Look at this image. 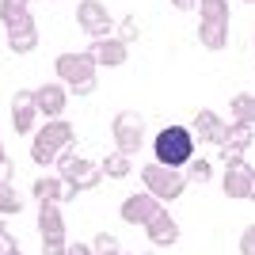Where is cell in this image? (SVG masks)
Segmentation results:
<instances>
[{
	"label": "cell",
	"mask_w": 255,
	"mask_h": 255,
	"mask_svg": "<svg viewBox=\"0 0 255 255\" xmlns=\"http://www.w3.org/2000/svg\"><path fill=\"white\" fill-rule=\"evenodd\" d=\"M34 96V107H38V115L46 118H65V103H69V88L61 80H50V84H38L31 92Z\"/></svg>",
	"instance_id": "12"
},
{
	"label": "cell",
	"mask_w": 255,
	"mask_h": 255,
	"mask_svg": "<svg viewBox=\"0 0 255 255\" xmlns=\"http://www.w3.org/2000/svg\"><path fill=\"white\" fill-rule=\"evenodd\" d=\"M99 65L92 61V53L80 50V53H57V61H53V73H57V80H61L73 96H92L99 88V76H96Z\"/></svg>",
	"instance_id": "2"
},
{
	"label": "cell",
	"mask_w": 255,
	"mask_h": 255,
	"mask_svg": "<svg viewBox=\"0 0 255 255\" xmlns=\"http://www.w3.org/2000/svg\"><path fill=\"white\" fill-rule=\"evenodd\" d=\"M248 202H255V168H252V179H248Z\"/></svg>",
	"instance_id": "33"
},
{
	"label": "cell",
	"mask_w": 255,
	"mask_h": 255,
	"mask_svg": "<svg viewBox=\"0 0 255 255\" xmlns=\"http://www.w3.org/2000/svg\"><path fill=\"white\" fill-rule=\"evenodd\" d=\"M4 255H23V252H19V248H8V252H4Z\"/></svg>",
	"instance_id": "34"
},
{
	"label": "cell",
	"mask_w": 255,
	"mask_h": 255,
	"mask_svg": "<svg viewBox=\"0 0 255 255\" xmlns=\"http://www.w3.org/2000/svg\"><path fill=\"white\" fill-rule=\"evenodd\" d=\"M171 4H175L179 11H194V8H198V0H171Z\"/></svg>",
	"instance_id": "32"
},
{
	"label": "cell",
	"mask_w": 255,
	"mask_h": 255,
	"mask_svg": "<svg viewBox=\"0 0 255 255\" xmlns=\"http://www.w3.org/2000/svg\"><path fill=\"white\" fill-rule=\"evenodd\" d=\"M118 255H126V252H118Z\"/></svg>",
	"instance_id": "37"
},
{
	"label": "cell",
	"mask_w": 255,
	"mask_h": 255,
	"mask_svg": "<svg viewBox=\"0 0 255 255\" xmlns=\"http://www.w3.org/2000/svg\"><path fill=\"white\" fill-rule=\"evenodd\" d=\"M198 42L206 46V50H225L229 46V23H206V19H198Z\"/></svg>",
	"instance_id": "17"
},
{
	"label": "cell",
	"mask_w": 255,
	"mask_h": 255,
	"mask_svg": "<svg viewBox=\"0 0 255 255\" xmlns=\"http://www.w3.org/2000/svg\"><path fill=\"white\" fill-rule=\"evenodd\" d=\"M53 4H57V0H53Z\"/></svg>",
	"instance_id": "38"
},
{
	"label": "cell",
	"mask_w": 255,
	"mask_h": 255,
	"mask_svg": "<svg viewBox=\"0 0 255 255\" xmlns=\"http://www.w3.org/2000/svg\"><path fill=\"white\" fill-rule=\"evenodd\" d=\"M23 19H31V0H0V23H4V31L23 23Z\"/></svg>",
	"instance_id": "19"
},
{
	"label": "cell",
	"mask_w": 255,
	"mask_h": 255,
	"mask_svg": "<svg viewBox=\"0 0 255 255\" xmlns=\"http://www.w3.org/2000/svg\"><path fill=\"white\" fill-rule=\"evenodd\" d=\"M92 252H96V255H118V252H122V244H118L111 233H99L96 240H92Z\"/></svg>",
	"instance_id": "26"
},
{
	"label": "cell",
	"mask_w": 255,
	"mask_h": 255,
	"mask_svg": "<svg viewBox=\"0 0 255 255\" xmlns=\"http://www.w3.org/2000/svg\"><path fill=\"white\" fill-rule=\"evenodd\" d=\"M8 50L15 53V57L38 50V27H34V15H31V19H23V23H15V27H8Z\"/></svg>",
	"instance_id": "14"
},
{
	"label": "cell",
	"mask_w": 255,
	"mask_h": 255,
	"mask_svg": "<svg viewBox=\"0 0 255 255\" xmlns=\"http://www.w3.org/2000/svg\"><path fill=\"white\" fill-rule=\"evenodd\" d=\"M65 255H96V252H92V244H69Z\"/></svg>",
	"instance_id": "31"
},
{
	"label": "cell",
	"mask_w": 255,
	"mask_h": 255,
	"mask_svg": "<svg viewBox=\"0 0 255 255\" xmlns=\"http://www.w3.org/2000/svg\"><path fill=\"white\" fill-rule=\"evenodd\" d=\"M11 126L23 137H34V129H38V107H34V96L27 88H19L11 96Z\"/></svg>",
	"instance_id": "11"
},
{
	"label": "cell",
	"mask_w": 255,
	"mask_h": 255,
	"mask_svg": "<svg viewBox=\"0 0 255 255\" xmlns=\"http://www.w3.org/2000/svg\"><path fill=\"white\" fill-rule=\"evenodd\" d=\"M23 213V194L11 183H0V217H15Z\"/></svg>",
	"instance_id": "22"
},
{
	"label": "cell",
	"mask_w": 255,
	"mask_h": 255,
	"mask_svg": "<svg viewBox=\"0 0 255 255\" xmlns=\"http://www.w3.org/2000/svg\"><path fill=\"white\" fill-rule=\"evenodd\" d=\"M240 255H255V225H248L240 233Z\"/></svg>",
	"instance_id": "30"
},
{
	"label": "cell",
	"mask_w": 255,
	"mask_h": 255,
	"mask_svg": "<svg viewBox=\"0 0 255 255\" xmlns=\"http://www.w3.org/2000/svg\"><path fill=\"white\" fill-rule=\"evenodd\" d=\"M164 202H156L149 191H137V194H129V198H122V206H118V217L126 225H145L152 217V213L160 210Z\"/></svg>",
	"instance_id": "13"
},
{
	"label": "cell",
	"mask_w": 255,
	"mask_h": 255,
	"mask_svg": "<svg viewBox=\"0 0 255 255\" xmlns=\"http://www.w3.org/2000/svg\"><path fill=\"white\" fill-rule=\"evenodd\" d=\"M252 122H240V118H233V122H229V145H233V149H252V141H255V133H252Z\"/></svg>",
	"instance_id": "21"
},
{
	"label": "cell",
	"mask_w": 255,
	"mask_h": 255,
	"mask_svg": "<svg viewBox=\"0 0 255 255\" xmlns=\"http://www.w3.org/2000/svg\"><path fill=\"white\" fill-rule=\"evenodd\" d=\"M65 213H61V202H38V233L42 240H53V236H65Z\"/></svg>",
	"instance_id": "15"
},
{
	"label": "cell",
	"mask_w": 255,
	"mask_h": 255,
	"mask_svg": "<svg viewBox=\"0 0 255 255\" xmlns=\"http://www.w3.org/2000/svg\"><path fill=\"white\" fill-rule=\"evenodd\" d=\"M69 252V240L65 236H53V240H42V255H65Z\"/></svg>",
	"instance_id": "28"
},
{
	"label": "cell",
	"mask_w": 255,
	"mask_h": 255,
	"mask_svg": "<svg viewBox=\"0 0 255 255\" xmlns=\"http://www.w3.org/2000/svg\"><path fill=\"white\" fill-rule=\"evenodd\" d=\"M191 133H194V141H206V145H217V149H221V145H229V122H225L221 115H213L210 107L194 115Z\"/></svg>",
	"instance_id": "8"
},
{
	"label": "cell",
	"mask_w": 255,
	"mask_h": 255,
	"mask_svg": "<svg viewBox=\"0 0 255 255\" xmlns=\"http://www.w3.org/2000/svg\"><path fill=\"white\" fill-rule=\"evenodd\" d=\"M88 53H92V61L103 65V69H118V65H126L129 46L122 42L118 34H107V38H88Z\"/></svg>",
	"instance_id": "9"
},
{
	"label": "cell",
	"mask_w": 255,
	"mask_h": 255,
	"mask_svg": "<svg viewBox=\"0 0 255 255\" xmlns=\"http://www.w3.org/2000/svg\"><path fill=\"white\" fill-rule=\"evenodd\" d=\"M183 175H187V183H210V179H213V160L194 156L191 164L183 168Z\"/></svg>",
	"instance_id": "25"
},
{
	"label": "cell",
	"mask_w": 255,
	"mask_h": 255,
	"mask_svg": "<svg viewBox=\"0 0 255 255\" xmlns=\"http://www.w3.org/2000/svg\"><path fill=\"white\" fill-rule=\"evenodd\" d=\"M248 179H252V164H244V168H229L221 175L225 198H248Z\"/></svg>",
	"instance_id": "16"
},
{
	"label": "cell",
	"mask_w": 255,
	"mask_h": 255,
	"mask_svg": "<svg viewBox=\"0 0 255 255\" xmlns=\"http://www.w3.org/2000/svg\"><path fill=\"white\" fill-rule=\"evenodd\" d=\"M145 236H149L152 248H171V244H179V221L168 213V206H160L149 221H145Z\"/></svg>",
	"instance_id": "10"
},
{
	"label": "cell",
	"mask_w": 255,
	"mask_h": 255,
	"mask_svg": "<svg viewBox=\"0 0 255 255\" xmlns=\"http://www.w3.org/2000/svg\"><path fill=\"white\" fill-rule=\"evenodd\" d=\"M229 111H233V118H240V122H252L255 126V96L252 92H240V96L229 99Z\"/></svg>",
	"instance_id": "24"
},
{
	"label": "cell",
	"mask_w": 255,
	"mask_h": 255,
	"mask_svg": "<svg viewBox=\"0 0 255 255\" xmlns=\"http://www.w3.org/2000/svg\"><path fill=\"white\" fill-rule=\"evenodd\" d=\"M118 38H122L126 46L137 38V19H133V15H126V19H122V27H118Z\"/></svg>",
	"instance_id": "29"
},
{
	"label": "cell",
	"mask_w": 255,
	"mask_h": 255,
	"mask_svg": "<svg viewBox=\"0 0 255 255\" xmlns=\"http://www.w3.org/2000/svg\"><path fill=\"white\" fill-rule=\"evenodd\" d=\"M53 168H57V179L73 183L76 191H96L99 183H103V171H99V164H92V160H84V156H76L73 145L57 152V164H53Z\"/></svg>",
	"instance_id": "4"
},
{
	"label": "cell",
	"mask_w": 255,
	"mask_h": 255,
	"mask_svg": "<svg viewBox=\"0 0 255 255\" xmlns=\"http://www.w3.org/2000/svg\"><path fill=\"white\" fill-rule=\"evenodd\" d=\"M73 141H76V129H73L69 118H46V126H38L34 137H31V160L38 168H53L57 152L69 149Z\"/></svg>",
	"instance_id": "1"
},
{
	"label": "cell",
	"mask_w": 255,
	"mask_h": 255,
	"mask_svg": "<svg viewBox=\"0 0 255 255\" xmlns=\"http://www.w3.org/2000/svg\"><path fill=\"white\" fill-rule=\"evenodd\" d=\"M244 4H255V0H244Z\"/></svg>",
	"instance_id": "36"
},
{
	"label": "cell",
	"mask_w": 255,
	"mask_h": 255,
	"mask_svg": "<svg viewBox=\"0 0 255 255\" xmlns=\"http://www.w3.org/2000/svg\"><path fill=\"white\" fill-rule=\"evenodd\" d=\"M99 171H103V179H126L129 171H133V164H129V156H122V152H111V156L99 160Z\"/></svg>",
	"instance_id": "20"
},
{
	"label": "cell",
	"mask_w": 255,
	"mask_h": 255,
	"mask_svg": "<svg viewBox=\"0 0 255 255\" xmlns=\"http://www.w3.org/2000/svg\"><path fill=\"white\" fill-rule=\"evenodd\" d=\"M111 137H115V152L122 156H133L145 145V118L137 111H118L115 122H111Z\"/></svg>",
	"instance_id": "6"
},
{
	"label": "cell",
	"mask_w": 255,
	"mask_h": 255,
	"mask_svg": "<svg viewBox=\"0 0 255 255\" xmlns=\"http://www.w3.org/2000/svg\"><path fill=\"white\" fill-rule=\"evenodd\" d=\"M141 183H145V191L156 202H175L187 191V175L175 171V168H164V164H145L141 168Z\"/></svg>",
	"instance_id": "5"
},
{
	"label": "cell",
	"mask_w": 255,
	"mask_h": 255,
	"mask_svg": "<svg viewBox=\"0 0 255 255\" xmlns=\"http://www.w3.org/2000/svg\"><path fill=\"white\" fill-rule=\"evenodd\" d=\"M152 160L164 164V168H175L183 171L187 164L194 160V133L191 126H164L152 137Z\"/></svg>",
	"instance_id": "3"
},
{
	"label": "cell",
	"mask_w": 255,
	"mask_h": 255,
	"mask_svg": "<svg viewBox=\"0 0 255 255\" xmlns=\"http://www.w3.org/2000/svg\"><path fill=\"white\" fill-rule=\"evenodd\" d=\"M31 194L38 202H65V179L57 175H42V179L31 183Z\"/></svg>",
	"instance_id": "18"
},
{
	"label": "cell",
	"mask_w": 255,
	"mask_h": 255,
	"mask_svg": "<svg viewBox=\"0 0 255 255\" xmlns=\"http://www.w3.org/2000/svg\"><path fill=\"white\" fill-rule=\"evenodd\" d=\"M221 164H225V171H229V168H244V164H248V156H244V149L221 145Z\"/></svg>",
	"instance_id": "27"
},
{
	"label": "cell",
	"mask_w": 255,
	"mask_h": 255,
	"mask_svg": "<svg viewBox=\"0 0 255 255\" xmlns=\"http://www.w3.org/2000/svg\"><path fill=\"white\" fill-rule=\"evenodd\" d=\"M76 27L88 38H107V34H115V15L107 11L103 0H80L76 4Z\"/></svg>",
	"instance_id": "7"
},
{
	"label": "cell",
	"mask_w": 255,
	"mask_h": 255,
	"mask_svg": "<svg viewBox=\"0 0 255 255\" xmlns=\"http://www.w3.org/2000/svg\"><path fill=\"white\" fill-rule=\"evenodd\" d=\"M198 15L206 23H229V0H198Z\"/></svg>",
	"instance_id": "23"
},
{
	"label": "cell",
	"mask_w": 255,
	"mask_h": 255,
	"mask_svg": "<svg viewBox=\"0 0 255 255\" xmlns=\"http://www.w3.org/2000/svg\"><path fill=\"white\" fill-rule=\"evenodd\" d=\"M4 160H8V152H4V145H0V164H4Z\"/></svg>",
	"instance_id": "35"
}]
</instances>
